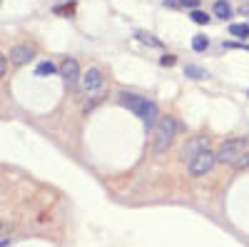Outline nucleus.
<instances>
[{"label": "nucleus", "instance_id": "nucleus-1", "mask_svg": "<svg viewBox=\"0 0 249 247\" xmlns=\"http://www.w3.org/2000/svg\"><path fill=\"white\" fill-rule=\"evenodd\" d=\"M107 88H110V82H107V75L102 68H90L85 75H82V82H80V93L82 97L88 100V105H97V102L107 95Z\"/></svg>", "mask_w": 249, "mask_h": 247}, {"label": "nucleus", "instance_id": "nucleus-2", "mask_svg": "<svg viewBox=\"0 0 249 247\" xmlns=\"http://www.w3.org/2000/svg\"><path fill=\"white\" fill-rule=\"evenodd\" d=\"M179 133V122L172 115H162L155 125V135H152V150L155 152H164L172 148L175 135Z\"/></svg>", "mask_w": 249, "mask_h": 247}, {"label": "nucleus", "instance_id": "nucleus-3", "mask_svg": "<svg viewBox=\"0 0 249 247\" xmlns=\"http://www.w3.org/2000/svg\"><path fill=\"white\" fill-rule=\"evenodd\" d=\"M120 102L124 108H130L137 117H142L147 125L155 130V125H157V108H155V102H150V100H144V97H140V95H132V93H122L120 95Z\"/></svg>", "mask_w": 249, "mask_h": 247}, {"label": "nucleus", "instance_id": "nucleus-4", "mask_svg": "<svg viewBox=\"0 0 249 247\" xmlns=\"http://www.w3.org/2000/svg\"><path fill=\"white\" fill-rule=\"evenodd\" d=\"M244 152H249V137H232V140H224L222 145L214 150L217 162H237Z\"/></svg>", "mask_w": 249, "mask_h": 247}, {"label": "nucleus", "instance_id": "nucleus-5", "mask_svg": "<svg viewBox=\"0 0 249 247\" xmlns=\"http://www.w3.org/2000/svg\"><path fill=\"white\" fill-rule=\"evenodd\" d=\"M214 165H217V155L214 152H202L195 160L187 162V175L190 177H204L207 172H212Z\"/></svg>", "mask_w": 249, "mask_h": 247}, {"label": "nucleus", "instance_id": "nucleus-6", "mask_svg": "<svg viewBox=\"0 0 249 247\" xmlns=\"http://www.w3.org/2000/svg\"><path fill=\"white\" fill-rule=\"evenodd\" d=\"M210 145H212L210 135H195V137H190L184 142V148H182V160L190 162V160H195L202 152H210Z\"/></svg>", "mask_w": 249, "mask_h": 247}, {"label": "nucleus", "instance_id": "nucleus-7", "mask_svg": "<svg viewBox=\"0 0 249 247\" xmlns=\"http://www.w3.org/2000/svg\"><path fill=\"white\" fill-rule=\"evenodd\" d=\"M60 75L62 80H65V85L68 88H77V82H80V63L75 57H62L60 60Z\"/></svg>", "mask_w": 249, "mask_h": 247}, {"label": "nucleus", "instance_id": "nucleus-8", "mask_svg": "<svg viewBox=\"0 0 249 247\" xmlns=\"http://www.w3.org/2000/svg\"><path fill=\"white\" fill-rule=\"evenodd\" d=\"M8 57H10V63H13L15 68H20V65H28L30 60L35 57V48H33V45H28V43H20V45L10 48Z\"/></svg>", "mask_w": 249, "mask_h": 247}, {"label": "nucleus", "instance_id": "nucleus-9", "mask_svg": "<svg viewBox=\"0 0 249 247\" xmlns=\"http://www.w3.org/2000/svg\"><path fill=\"white\" fill-rule=\"evenodd\" d=\"M135 38L140 40V43H144L147 48H157V50H162L164 45H162V40H157L155 35H150V33H135Z\"/></svg>", "mask_w": 249, "mask_h": 247}, {"label": "nucleus", "instance_id": "nucleus-10", "mask_svg": "<svg viewBox=\"0 0 249 247\" xmlns=\"http://www.w3.org/2000/svg\"><path fill=\"white\" fill-rule=\"evenodd\" d=\"M212 13H214V18H219V20H230V18H232V8H230V3H224V0L214 3Z\"/></svg>", "mask_w": 249, "mask_h": 247}, {"label": "nucleus", "instance_id": "nucleus-11", "mask_svg": "<svg viewBox=\"0 0 249 247\" xmlns=\"http://www.w3.org/2000/svg\"><path fill=\"white\" fill-rule=\"evenodd\" d=\"M207 45H210V38L207 35H195L192 38V50L202 53V50H207Z\"/></svg>", "mask_w": 249, "mask_h": 247}, {"label": "nucleus", "instance_id": "nucleus-12", "mask_svg": "<svg viewBox=\"0 0 249 247\" xmlns=\"http://www.w3.org/2000/svg\"><path fill=\"white\" fill-rule=\"evenodd\" d=\"M230 33H232L234 38L244 40V38H249V25H247V23H237V25H232V28H230Z\"/></svg>", "mask_w": 249, "mask_h": 247}, {"label": "nucleus", "instance_id": "nucleus-13", "mask_svg": "<svg viewBox=\"0 0 249 247\" xmlns=\"http://www.w3.org/2000/svg\"><path fill=\"white\" fill-rule=\"evenodd\" d=\"M55 73H60V68H55L53 63H40L35 68V75H55Z\"/></svg>", "mask_w": 249, "mask_h": 247}, {"label": "nucleus", "instance_id": "nucleus-14", "mask_svg": "<svg viewBox=\"0 0 249 247\" xmlns=\"http://www.w3.org/2000/svg\"><path fill=\"white\" fill-rule=\"evenodd\" d=\"M184 75H187V77H195V80H207V77H210L204 70H197L195 65H187V68H184Z\"/></svg>", "mask_w": 249, "mask_h": 247}, {"label": "nucleus", "instance_id": "nucleus-15", "mask_svg": "<svg viewBox=\"0 0 249 247\" xmlns=\"http://www.w3.org/2000/svg\"><path fill=\"white\" fill-rule=\"evenodd\" d=\"M234 170H249V152H244V155L234 162Z\"/></svg>", "mask_w": 249, "mask_h": 247}, {"label": "nucleus", "instance_id": "nucleus-16", "mask_svg": "<svg viewBox=\"0 0 249 247\" xmlns=\"http://www.w3.org/2000/svg\"><path fill=\"white\" fill-rule=\"evenodd\" d=\"M192 20H195V23H207V20H210V15H207V13H202V10H192Z\"/></svg>", "mask_w": 249, "mask_h": 247}, {"label": "nucleus", "instance_id": "nucleus-17", "mask_svg": "<svg viewBox=\"0 0 249 247\" xmlns=\"http://www.w3.org/2000/svg\"><path fill=\"white\" fill-rule=\"evenodd\" d=\"M8 60H10V57H0V77L8 73Z\"/></svg>", "mask_w": 249, "mask_h": 247}, {"label": "nucleus", "instance_id": "nucleus-18", "mask_svg": "<svg viewBox=\"0 0 249 247\" xmlns=\"http://www.w3.org/2000/svg\"><path fill=\"white\" fill-rule=\"evenodd\" d=\"M179 5H187V8H197L199 0H179Z\"/></svg>", "mask_w": 249, "mask_h": 247}, {"label": "nucleus", "instance_id": "nucleus-19", "mask_svg": "<svg viewBox=\"0 0 249 247\" xmlns=\"http://www.w3.org/2000/svg\"><path fill=\"white\" fill-rule=\"evenodd\" d=\"M162 63H164V65H172V63H175V57H172V55H164V57H162Z\"/></svg>", "mask_w": 249, "mask_h": 247}, {"label": "nucleus", "instance_id": "nucleus-20", "mask_svg": "<svg viewBox=\"0 0 249 247\" xmlns=\"http://www.w3.org/2000/svg\"><path fill=\"white\" fill-rule=\"evenodd\" d=\"M10 245V237H3V242H0V247H8Z\"/></svg>", "mask_w": 249, "mask_h": 247}]
</instances>
